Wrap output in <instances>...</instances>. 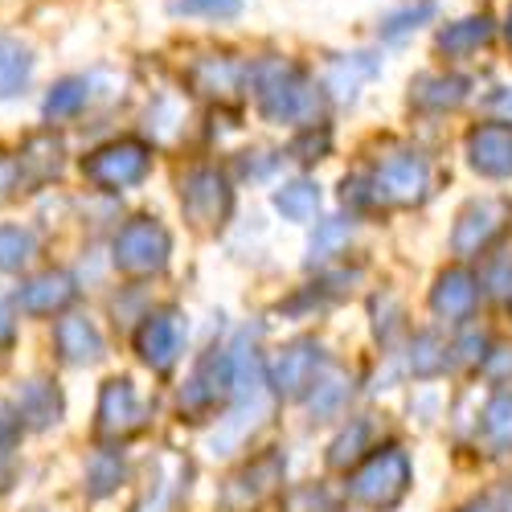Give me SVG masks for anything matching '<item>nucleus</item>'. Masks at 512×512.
<instances>
[{
  "instance_id": "1",
  "label": "nucleus",
  "mask_w": 512,
  "mask_h": 512,
  "mask_svg": "<svg viewBox=\"0 0 512 512\" xmlns=\"http://www.w3.org/2000/svg\"><path fill=\"white\" fill-rule=\"evenodd\" d=\"M250 87H254V103L267 123H287V127H308L316 123L320 111V91L308 78V70H300L295 62L283 58H263L250 70Z\"/></svg>"
},
{
  "instance_id": "2",
  "label": "nucleus",
  "mask_w": 512,
  "mask_h": 512,
  "mask_svg": "<svg viewBox=\"0 0 512 512\" xmlns=\"http://www.w3.org/2000/svg\"><path fill=\"white\" fill-rule=\"evenodd\" d=\"M410 492V459L402 447H373L349 476V500L369 512H390Z\"/></svg>"
},
{
  "instance_id": "3",
  "label": "nucleus",
  "mask_w": 512,
  "mask_h": 512,
  "mask_svg": "<svg viewBox=\"0 0 512 512\" xmlns=\"http://www.w3.org/2000/svg\"><path fill=\"white\" fill-rule=\"evenodd\" d=\"M152 173V148L144 140H111L82 156V177L103 193H127Z\"/></svg>"
},
{
  "instance_id": "4",
  "label": "nucleus",
  "mask_w": 512,
  "mask_h": 512,
  "mask_svg": "<svg viewBox=\"0 0 512 512\" xmlns=\"http://www.w3.org/2000/svg\"><path fill=\"white\" fill-rule=\"evenodd\" d=\"M168 254H173V234H168L156 218H132L119 234H115V267L123 275H156L168 267Z\"/></svg>"
},
{
  "instance_id": "5",
  "label": "nucleus",
  "mask_w": 512,
  "mask_h": 512,
  "mask_svg": "<svg viewBox=\"0 0 512 512\" xmlns=\"http://www.w3.org/2000/svg\"><path fill=\"white\" fill-rule=\"evenodd\" d=\"M373 193L377 205H418L431 193V164L418 152H390L373 168Z\"/></svg>"
},
{
  "instance_id": "6",
  "label": "nucleus",
  "mask_w": 512,
  "mask_h": 512,
  "mask_svg": "<svg viewBox=\"0 0 512 512\" xmlns=\"http://www.w3.org/2000/svg\"><path fill=\"white\" fill-rule=\"evenodd\" d=\"M181 209L197 230H218L234 209V189L218 168H193L181 181Z\"/></svg>"
},
{
  "instance_id": "7",
  "label": "nucleus",
  "mask_w": 512,
  "mask_h": 512,
  "mask_svg": "<svg viewBox=\"0 0 512 512\" xmlns=\"http://www.w3.org/2000/svg\"><path fill=\"white\" fill-rule=\"evenodd\" d=\"M508 218H512V201H504V197L472 201L459 213V222L451 230V250L459 254V259H476V254H484L504 234Z\"/></svg>"
},
{
  "instance_id": "8",
  "label": "nucleus",
  "mask_w": 512,
  "mask_h": 512,
  "mask_svg": "<svg viewBox=\"0 0 512 512\" xmlns=\"http://www.w3.org/2000/svg\"><path fill=\"white\" fill-rule=\"evenodd\" d=\"M320 345L316 340H291L287 349H279V357L267 365V386L279 398H300L312 390V381L320 373Z\"/></svg>"
},
{
  "instance_id": "9",
  "label": "nucleus",
  "mask_w": 512,
  "mask_h": 512,
  "mask_svg": "<svg viewBox=\"0 0 512 512\" xmlns=\"http://www.w3.org/2000/svg\"><path fill=\"white\" fill-rule=\"evenodd\" d=\"M181 349H185V320L177 312H152V316H144V324L136 332V353H140V361L148 369L168 373L181 361Z\"/></svg>"
},
{
  "instance_id": "10",
  "label": "nucleus",
  "mask_w": 512,
  "mask_h": 512,
  "mask_svg": "<svg viewBox=\"0 0 512 512\" xmlns=\"http://www.w3.org/2000/svg\"><path fill=\"white\" fill-rule=\"evenodd\" d=\"M467 164L488 181L512 177V123H480L467 132Z\"/></svg>"
},
{
  "instance_id": "11",
  "label": "nucleus",
  "mask_w": 512,
  "mask_h": 512,
  "mask_svg": "<svg viewBox=\"0 0 512 512\" xmlns=\"http://www.w3.org/2000/svg\"><path fill=\"white\" fill-rule=\"evenodd\" d=\"M140 426H144V402H140L136 386L127 377L107 381L103 398H99V431L111 439H127V435H136Z\"/></svg>"
},
{
  "instance_id": "12",
  "label": "nucleus",
  "mask_w": 512,
  "mask_h": 512,
  "mask_svg": "<svg viewBox=\"0 0 512 512\" xmlns=\"http://www.w3.org/2000/svg\"><path fill=\"white\" fill-rule=\"evenodd\" d=\"M185 492H189V463L181 455H160L136 512H177Z\"/></svg>"
},
{
  "instance_id": "13",
  "label": "nucleus",
  "mask_w": 512,
  "mask_h": 512,
  "mask_svg": "<svg viewBox=\"0 0 512 512\" xmlns=\"http://www.w3.org/2000/svg\"><path fill=\"white\" fill-rule=\"evenodd\" d=\"M242 82H250V66L234 62L230 54L197 58L189 70V87L197 95H209V99H234L242 91Z\"/></svg>"
},
{
  "instance_id": "14",
  "label": "nucleus",
  "mask_w": 512,
  "mask_h": 512,
  "mask_svg": "<svg viewBox=\"0 0 512 512\" xmlns=\"http://www.w3.org/2000/svg\"><path fill=\"white\" fill-rule=\"evenodd\" d=\"M476 304H480V279L476 275H467V271L439 275V283L431 291V308H435L439 320L459 324V320H467L476 312Z\"/></svg>"
},
{
  "instance_id": "15",
  "label": "nucleus",
  "mask_w": 512,
  "mask_h": 512,
  "mask_svg": "<svg viewBox=\"0 0 512 512\" xmlns=\"http://www.w3.org/2000/svg\"><path fill=\"white\" fill-rule=\"evenodd\" d=\"M78 295V287H74V279L66 275V271H46V275H37V279H29L21 291H17V304L29 312V316H54V312H62L70 300Z\"/></svg>"
},
{
  "instance_id": "16",
  "label": "nucleus",
  "mask_w": 512,
  "mask_h": 512,
  "mask_svg": "<svg viewBox=\"0 0 512 512\" xmlns=\"http://www.w3.org/2000/svg\"><path fill=\"white\" fill-rule=\"evenodd\" d=\"M33 70H37V54L29 41L0 37V103L21 99L33 87Z\"/></svg>"
},
{
  "instance_id": "17",
  "label": "nucleus",
  "mask_w": 512,
  "mask_h": 512,
  "mask_svg": "<svg viewBox=\"0 0 512 512\" xmlns=\"http://www.w3.org/2000/svg\"><path fill=\"white\" fill-rule=\"evenodd\" d=\"M17 160H21L25 181L46 185V181H54V177L62 173V164H66V144H62V136H54V127H50V132L29 136L25 148L17 152Z\"/></svg>"
},
{
  "instance_id": "18",
  "label": "nucleus",
  "mask_w": 512,
  "mask_h": 512,
  "mask_svg": "<svg viewBox=\"0 0 512 512\" xmlns=\"http://www.w3.org/2000/svg\"><path fill=\"white\" fill-rule=\"evenodd\" d=\"M54 345L66 365H91L103 357V336L87 316H66L54 328Z\"/></svg>"
},
{
  "instance_id": "19",
  "label": "nucleus",
  "mask_w": 512,
  "mask_h": 512,
  "mask_svg": "<svg viewBox=\"0 0 512 512\" xmlns=\"http://www.w3.org/2000/svg\"><path fill=\"white\" fill-rule=\"evenodd\" d=\"M91 95H95V82H91L87 74H66V78H58L54 87L46 91L41 115H46L50 127H54V123H66V119H78L82 111H87Z\"/></svg>"
},
{
  "instance_id": "20",
  "label": "nucleus",
  "mask_w": 512,
  "mask_h": 512,
  "mask_svg": "<svg viewBox=\"0 0 512 512\" xmlns=\"http://www.w3.org/2000/svg\"><path fill=\"white\" fill-rule=\"evenodd\" d=\"M377 70H381V66H377L373 54H345V58H332V62H328V74H324V87H328L332 99L353 103L365 82L377 78Z\"/></svg>"
},
{
  "instance_id": "21",
  "label": "nucleus",
  "mask_w": 512,
  "mask_h": 512,
  "mask_svg": "<svg viewBox=\"0 0 512 512\" xmlns=\"http://www.w3.org/2000/svg\"><path fill=\"white\" fill-rule=\"evenodd\" d=\"M488 37H492V17L488 13H476V17H463V21H451L439 29V54L447 58H467V54H476L488 46Z\"/></svg>"
},
{
  "instance_id": "22",
  "label": "nucleus",
  "mask_w": 512,
  "mask_h": 512,
  "mask_svg": "<svg viewBox=\"0 0 512 512\" xmlns=\"http://www.w3.org/2000/svg\"><path fill=\"white\" fill-rule=\"evenodd\" d=\"M410 99L418 107H431V111L459 107L467 99V78H459V74H422L410 87Z\"/></svg>"
},
{
  "instance_id": "23",
  "label": "nucleus",
  "mask_w": 512,
  "mask_h": 512,
  "mask_svg": "<svg viewBox=\"0 0 512 512\" xmlns=\"http://www.w3.org/2000/svg\"><path fill=\"white\" fill-rule=\"evenodd\" d=\"M279 480H283V459H279V455H263V459H254V463H250V472H242V476L234 480V488L226 492V500L242 492V500H238L234 508L259 504V500H263Z\"/></svg>"
},
{
  "instance_id": "24",
  "label": "nucleus",
  "mask_w": 512,
  "mask_h": 512,
  "mask_svg": "<svg viewBox=\"0 0 512 512\" xmlns=\"http://www.w3.org/2000/svg\"><path fill=\"white\" fill-rule=\"evenodd\" d=\"M17 414L29 422V426H54L62 418V394L50 386V381H29L17 398Z\"/></svg>"
},
{
  "instance_id": "25",
  "label": "nucleus",
  "mask_w": 512,
  "mask_h": 512,
  "mask_svg": "<svg viewBox=\"0 0 512 512\" xmlns=\"http://www.w3.org/2000/svg\"><path fill=\"white\" fill-rule=\"evenodd\" d=\"M271 205H275L279 218H287V222H312L316 209H320V185H312V181H287V185L275 189Z\"/></svg>"
},
{
  "instance_id": "26",
  "label": "nucleus",
  "mask_w": 512,
  "mask_h": 512,
  "mask_svg": "<svg viewBox=\"0 0 512 512\" xmlns=\"http://www.w3.org/2000/svg\"><path fill=\"white\" fill-rule=\"evenodd\" d=\"M435 13H439V0H406V5H398V9H390L386 17H381L377 33L386 41H402L414 29H422L426 21H435Z\"/></svg>"
},
{
  "instance_id": "27",
  "label": "nucleus",
  "mask_w": 512,
  "mask_h": 512,
  "mask_svg": "<svg viewBox=\"0 0 512 512\" xmlns=\"http://www.w3.org/2000/svg\"><path fill=\"white\" fill-rule=\"evenodd\" d=\"M345 402H349V377L336 373V369L316 373L312 390H308V410H312V418H336L340 410H345Z\"/></svg>"
},
{
  "instance_id": "28",
  "label": "nucleus",
  "mask_w": 512,
  "mask_h": 512,
  "mask_svg": "<svg viewBox=\"0 0 512 512\" xmlns=\"http://www.w3.org/2000/svg\"><path fill=\"white\" fill-rule=\"evenodd\" d=\"M484 443L492 447V455H508L512 451V394H496L488 406H484Z\"/></svg>"
},
{
  "instance_id": "29",
  "label": "nucleus",
  "mask_w": 512,
  "mask_h": 512,
  "mask_svg": "<svg viewBox=\"0 0 512 512\" xmlns=\"http://www.w3.org/2000/svg\"><path fill=\"white\" fill-rule=\"evenodd\" d=\"M37 254V234L29 226L5 222L0 226V271H21Z\"/></svg>"
},
{
  "instance_id": "30",
  "label": "nucleus",
  "mask_w": 512,
  "mask_h": 512,
  "mask_svg": "<svg viewBox=\"0 0 512 512\" xmlns=\"http://www.w3.org/2000/svg\"><path fill=\"white\" fill-rule=\"evenodd\" d=\"M349 234H353V222L349 218H324V222H316V234L308 242V259L312 263L336 259V254L349 246Z\"/></svg>"
},
{
  "instance_id": "31",
  "label": "nucleus",
  "mask_w": 512,
  "mask_h": 512,
  "mask_svg": "<svg viewBox=\"0 0 512 512\" xmlns=\"http://www.w3.org/2000/svg\"><path fill=\"white\" fill-rule=\"evenodd\" d=\"M173 17H185V21H238L242 17V0H173Z\"/></svg>"
},
{
  "instance_id": "32",
  "label": "nucleus",
  "mask_w": 512,
  "mask_h": 512,
  "mask_svg": "<svg viewBox=\"0 0 512 512\" xmlns=\"http://www.w3.org/2000/svg\"><path fill=\"white\" fill-rule=\"evenodd\" d=\"M447 345L439 336H418L414 340V349H410V373H418V377H435V373H443L447 369Z\"/></svg>"
},
{
  "instance_id": "33",
  "label": "nucleus",
  "mask_w": 512,
  "mask_h": 512,
  "mask_svg": "<svg viewBox=\"0 0 512 512\" xmlns=\"http://www.w3.org/2000/svg\"><path fill=\"white\" fill-rule=\"evenodd\" d=\"M369 443V422L365 418H357L353 426H349V431L345 435H340L336 443H332V451H328V463L336 467V472H340V467H349V463H357V459H365V447Z\"/></svg>"
},
{
  "instance_id": "34",
  "label": "nucleus",
  "mask_w": 512,
  "mask_h": 512,
  "mask_svg": "<svg viewBox=\"0 0 512 512\" xmlns=\"http://www.w3.org/2000/svg\"><path fill=\"white\" fill-rule=\"evenodd\" d=\"M123 480V459L119 455H95L91 467H87V484H91V496H107L115 492V484Z\"/></svg>"
},
{
  "instance_id": "35",
  "label": "nucleus",
  "mask_w": 512,
  "mask_h": 512,
  "mask_svg": "<svg viewBox=\"0 0 512 512\" xmlns=\"http://www.w3.org/2000/svg\"><path fill=\"white\" fill-rule=\"evenodd\" d=\"M484 287L496 295V300H512V250H500V254H492V259H488Z\"/></svg>"
},
{
  "instance_id": "36",
  "label": "nucleus",
  "mask_w": 512,
  "mask_h": 512,
  "mask_svg": "<svg viewBox=\"0 0 512 512\" xmlns=\"http://www.w3.org/2000/svg\"><path fill=\"white\" fill-rule=\"evenodd\" d=\"M287 512H332V500L324 488H295L287 496Z\"/></svg>"
},
{
  "instance_id": "37",
  "label": "nucleus",
  "mask_w": 512,
  "mask_h": 512,
  "mask_svg": "<svg viewBox=\"0 0 512 512\" xmlns=\"http://www.w3.org/2000/svg\"><path fill=\"white\" fill-rule=\"evenodd\" d=\"M21 181H25L21 160H17V156H0V201L13 197V193L21 189Z\"/></svg>"
},
{
  "instance_id": "38",
  "label": "nucleus",
  "mask_w": 512,
  "mask_h": 512,
  "mask_svg": "<svg viewBox=\"0 0 512 512\" xmlns=\"http://www.w3.org/2000/svg\"><path fill=\"white\" fill-rule=\"evenodd\" d=\"M484 373L496 377V381H504V377L512 373V349H496V357L484 361Z\"/></svg>"
},
{
  "instance_id": "39",
  "label": "nucleus",
  "mask_w": 512,
  "mask_h": 512,
  "mask_svg": "<svg viewBox=\"0 0 512 512\" xmlns=\"http://www.w3.org/2000/svg\"><path fill=\"white\" fill-rule=\"evenodd\" d=\"M9 340H13V320H9L5 304H0V345H9Z\"/></svg>"
},
{
  "instance_id": "40",
  "label": "nucleus",
  "mask_w": 512,
  "mask_h": 512,
  "mask_svg": "<svg viewBox=\"0 0 512 512\" xmlns=\"http://www.w3.org/2000/svg\"><path fill=\"white\" fill-rule=\"evenodd\" d=\"M504 37H508V46H512V9H508V17H504Z\"/></svg>"
},
{
  "instance_id": "41",
  "label": "nucleus",
  "mask_w": 512,
  "mask_h": 512,
  "mask_svg": "<svg viewBox=\"0 0 512 512\" xmlns=\"http://www.w3.org/2000/svg\"><path fill=\"white\" fill-rule=\"evenodd\" d=\"M463 512H492L488 504H472V508H463Z\"/></svg>"
}]
</instances>
